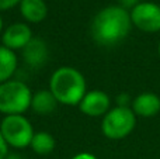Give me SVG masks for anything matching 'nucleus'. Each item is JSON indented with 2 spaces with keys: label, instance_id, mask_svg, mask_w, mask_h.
<instances>
[{
  "label": "nucleus",
  "instance_id": "nucleus-1",
  "mask_svg": "<svg viewBox=\"0 0 160 159\" xmlns=\"http://www.w3.org/2000/svg\"><path fill=\"white\" fill-rule=\"evenodd\" d=\"M132 27L131 14L121 6H108L96 14L91 23V37L98 45L112 47L128 37Z\"/></svg>",
  "mask_w": 160,
  "mask_h": 159
},
{
  "label": "nucleus",
  "instance_id": "nucleus-2",
  "mask_svg": "<svg viewBox=\"0 0 160 159\" xmlns=\"http://www.w3.org/2000/svg\"><path fill=\"white\" fill-rule=\"evenodd\" d=\"M49 90L58 103L66 106H79L86 92V79L72 66H61L52 73Z\"/></svg>",
  "mask_w": 160,
  "mask_h": 159
},
{
  "label": "nucleus",
  "instance_id": "nucleus-3",
  "mask_svg": "<svg viewBox=\"0 0 160 159\" xmlns=\"http://www.w3.org/2000/svg\"><path fill=\"white\" fill-rule=\"evenodd\" d=\"M30 87L21 80H7L0 83V113L4 115L22 114L31 107Z\"/></svg>",
  "mask_w": 160,
  "mask_h": 159
},
{
  "label": "nucleus",
  "instance_id": "nucleus-4",
  "mask_svg": "<svg viewBox=\"0 0 160 159\" xmlns=\"http://www.w3.org/2000/svg\"><path fill=\"white\" fill-rule=\"evenodd\" d=\"M0 131L7 145L16 149H24L30 146L35 134L30 120L22 114L6 115L0 124Z\"/></svg>",
  "mask_w": 160,
  "mask_h": 159
},
{
  "label": "nucleus",
  "instance_id": "nucleus-5",
  "mask_svg": "<svg viewBox=\"0 0 160 159\" xmlns=\"http://www.w3.org/2000/svg\"><path fill=\"white\" fill-rule=\"evenodd\" d=\"M136 124V115L129 107L118 106L111 109L104 115L101 123V131L110 140H122L133 131Z\"/></svg>",
  "mask_w": 160,
  "mask_h": 159
},
{
  "label": "nucleus",
  "instance_id": "nucleus-6",
  "mask_svg": "<svg viewBox=\"0 0 160 159\" xmlns=\"http://www.w3.org/2000/svg\"><path fill=\"white\" fill-rule=\"evenodd\" d=\"M132 25L143 33H158L160 31V6L156 3L142 2L133 6L131 10Z\"/></svg>",
  "mask_w": 160,
  "mask_h": 159
},
{
  "label": "nucleus",
  "instance_id": "nucleus-7",
  "mask_svg": "<svg viewBox=\"0 0 160 159\" xmlns=\"http://www.w3.org/2000/svg\"><path fill=\"white\" fill-rule=\"evenodd\" d=\"M110 97L101 90H91L84 95L79 104V109L83 114L88 117H100L110 111Z\"/></svg>",
  "mask_w": 160,
  "mask_h": 159
},
{
  "label": "nucleus",
  "instance_id": "nucleus-8",
  "mask_svg": "<svg viewBox=\"0 0 160 159\" xmlns=\"http://www.w3.org/2000/svg\"><path fill=\"white\" fill-rule=\"evenodd\" d=\"M32 39V31L30 25L24 23H14L2 35L3 47L8 48L11 51L16 49H24V47Z\"/></svg>",
  "mask_w": 160,
  "mask_h": 159
},
{
  "label": "nucleus",
  "instance_id": "nucleus-9",
  "mask_svg": "<svg viewBox=\"0 0 160 159\" xmlns=\"http://www.w3.org/2000/svg\"><path fill=\"white\" fill-rule=\"evenodd\" d=\"M48 55H49L48 47L45 41H42L41 38L32 37V39L22 49V56H24L25 64L31 68H35V69L41 68L48 61Z\"/></svg>",
  "mask_w": 160,
  "mask_h": 159
},
{
  "label": "nucleus",
  "instance_id": "nucleus-10",
  "mask_svg": "<svg viewBox=\"0 0 160 159\" xmlns=\"http://www.w3.org/2000/svg\"><path fill=\"white\" fill-rule=\"evenodd\" d=\"M132 111L139 117H153L160 111V97L155 93H142L132 101Z\"/></svg>",
  "mask_w": 160,
  "mask_h": 159
},
{
  "label": "nucleus",
  "instance_id": "nucleus-11",
  "mask_svg": "<svg viewBox=\"0 0 160 159\" xmlns=\"http://www.w3.org/2000/svg\"><path fill=\"white\" fill-rule=\"evenodd\" d=\"M21 16L28 23H41L48 14L47 3L44 0H21L20 3Z\"/></svg>",
  "mask_w": 160,
  "mask_h": 159
},
{
  "label": "nucleus",
  "instance_id": "nucleus-12",
  "mask_svg": "<svg viewBox=\"0 0 160 159\" xmlns=\"http://www.w3.org/2000/svg\"><path fill=\"white\" fill-rule=\"evenodd\" d=\"M58 106V100L51 93V90H38L32 95L31 109L39 115H48Z\"/></svg>",
  "mask_w": 160,
  "mask_h": 159
},
{
  "label": "nucleus",
  "instance_id": "nucleus-13",
  "mask_svg": "<svg viewBox=\"0 0 160 159\" xmlns=\"http://www.w3.org/2000/svg\"><path fill=\"white\" fill-rule=\"evenodd\" d=\"M17 64L16 52L0 45V83L10 80L17 69Z\"/></svg>",
  "mask_w": 160,
  "mask_h": 159
},
{
  "label": "nucleus",
  "instance_id": "nucleus-14",
  "mask_svg": "<svg viewBox=\"0 0 160 159\" xmlns=\"http://www.w3.org/2000/svg\"><path fill=\"white\" fill-rule=\"evenodd\" d=\"M31 148L38 155H48L55 149V140L53 137L47 131L35 132L31 141Z\"/></svg>",
  "mask_w": 160,
  "mask_h": 159
},
{
  "label": "nucleus",
  "instance_id": "nucleus-15",
  "mask_svg": "<svg viewBox=\"0 0 160 159\" xmlns=\"http://www.w3.org/2000/svg\"><path fill=\"white\" fill-rule=\"evenodd\" d=\"M20 3H21V0H0V11L13 8L14 6L20 4Z\"/></svg>",
  "mask_w": 160,
  "mask_h": 159
},
{
  "label": "nucleus",
  "instance_id": "nucleus-16",
  "mask_svg": "<svg viewBox=\"0 0 160 159\" xmlns=\"http://www.w3.org/2000/svg\"><path fill=\"white\" fill-rule=\"evenodd\" d=\"M7 155H8V145L6 142L4 137H3L2 131H0V159H6Z\"/></svg>",
  "mask_w": 160,
  "mask_h": 159
},
{
  "label": "nucleus",
  "instance_id": "nucleus-17",
  "mask_svg": "<svg viewBox=\"0 0 160 159\" xmlns=\"http://www.w3.org/2000/svg\"><path fill=\"white\" fill-rule=\"evenodd\" d=\"M72 159H97L93 154H88V152H80V154L75 155Z\"/></svg>",
  "mask_w": 160,
  "mask_h": 159
},
{
  "label": "nucleus",
  "instance_id": "nucleus-18",
  "mask_svg": "<svg viewBox=\"0 0 160 159\" xmlns=\"http://www.w3.org/2000/svg\"><path fill=\"white\" fill-rule=\"evenodd\" d=\"M121 2H122V4H124V8L128 7V6H136L138 4V3H136L138 0H121Z\"/></svg>",
  "mask_w": 160,
  "mask_h": 159
},
{
  "label": "nucleus",
  "instance_id": "nucleus-19",
  "mask_svg": "<svg viewBox=\"0 0 160 159\" xmlns=\"http://www.w3.org/2000/svg\"><path fill=\"white\" fill-rule=\"evenodd\" d=\"M6 159H22V158L18 154H8L7 156H6Z\"/></svg>",
  "mask_w": 160,
  "mask_h": 159
},
{
  "label": "nucleus",
  "instance_id": "nucleus-20",
  "mask_svg": "<svg viewBox=\"0 0 160 159\" xmlns=\"http://www.w3.org/2000/svg\"><path fill=\"white\" fill-rule=\"evenodd\" d=\"M2 27H3V23H2V18H0V33H2Z\"/></svg>",
  "mask_w": 160,
  "mask_h": 159
},
{
  "label": "nucleus",
  "instance_id": "nucleus-21",
  "mask_svg": "<svg viewBox=\"0 0 160 159\" xmlns=\"http://www.w3.org/2000/svg\"><path fill=\"white\" fill-rule=\"evenodd\" d=\"M158 51H159V56H160V42H159V48H158Z\"/></svg>",
  "mask_w": 160,
  "mask_h": 159
}]
</instances>
